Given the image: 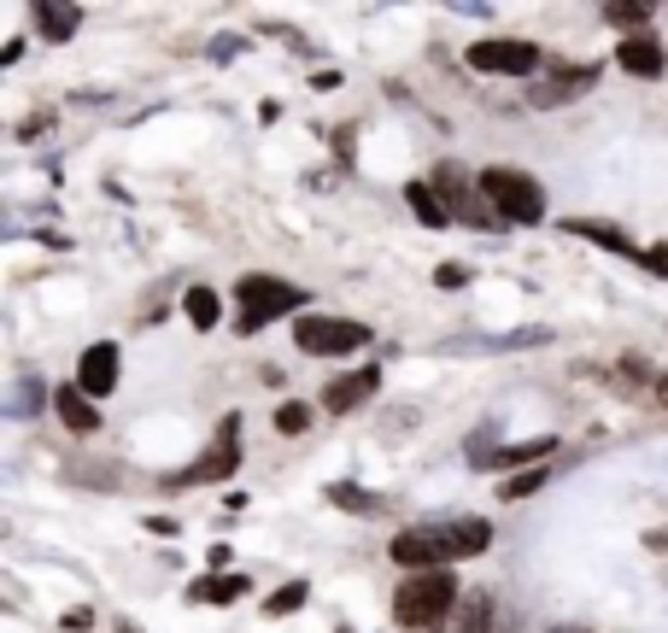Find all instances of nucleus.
<instances>
[{"label": "nucleus", "mask_w": 668, "mask_h": 633, "mask_svg": "<svg viewBox=\"0 0 668 633\" xmlns=\"http://www.w3.org/2000/svg\"><path fill=\"white\" fill-rule=\"evenodd\" d=\"M458 610V574L452 569H423L394 593V622L404 633H423V628H440L446 616Z\"/></svg>", "instance_id": "1"}, {"label": "nucleus", "mask_w": 668, "mask_h": 633, "mask_svg": "<svg viewBox=\"0 0 668 633\" xmlns=\"http://www.w3.org/2000/svg\"><path fill=\"white\" fill-rule=\"evenodd\" d=\"M305 294L282 276H241L235 282V335H258L282 311H299Z\"/></svg>", "instance_id": "2"}, {"label": "nucleus", "mask_w": 668, "mask_h": 633, "mask_svg": "<svg viewBox=\"0 0 668 633\" xmlns=\"http://www.w3.org/2000/svg\"><path fill=\"white\" fill-rule=\"evenodd\" d=\"M481 194L492 199V211H499L504 223H540L545 218V189L528 177V170H511V165H492L481 170Z\"/></svg>", "instance_id": "3"}, {"label": "nucleus", "mask_w": 668, "mask_h": 633, "mask_svg": "<svg viewBox=\"0 0 668 633\" xmlns=\"http://www.w3.org/2000/svg\"><path fill=\"white\" fill-rule=\"evenodd\" d=\"M294 347L311 358H346L370 347V323H352V316H299L294 323Z\"/></svg>", "instance_id": "4"}, {"label": "nucleus", "mask_w": 668, "mask_h": 633, "mask_svg": "<svg viewBox=\"0 0 668 633\" xmlns=\"http://www.w3.org/2000/svg\"><path fill=\"white\" fill-rule=\"evenodd\" d=\"M241 464V416H223L217 423L211 445L200 452V464H188L182 475H170V487H206V481H229Z\"/></svg>", "instance_id": "5"}, {"label": "nucleus", "mask_w": 668, "mask_h": 633, "mask_svg": "<svg viewBox=\"0 0 668 633\" xmlns=\"http://www.w3.org/2000/svg\"><path fill=\"white\" fill-rule=\"evenodd\" d=\"M470 70H481V77H528V70H540V41L487 36L470 48Z\"/></svg>", "instance_id": "6"}, {"label": "nucleus", "mask_w": 668, "mask_h": 633, "mask_svg": "<svg viewBox=\"0 0 668 633\" xmlns=\"http://www.w3.org/2000/svg\"><path fill=\"white\" fill-rule=\"evenodd\" d=\"M428 552L434 564H458V557H481L492 545V522H481V516H452V522H428Z\"/></svg>", "instance_id": "7"}, {"label": "nucleus", "mask_w": 668, "mask_h": 633, "mask_svg": "<svg viewBox=\"0 0 668 633\" xmlns=\"http://www.w3.org/2000/svg\"><path fill=\"white\" fill-rule=\"evenodd\" d=\"M434 189H440V199H446V211H452V218H470L475 229L504 223L499 211H492V199L481 194V182H470L458 165H440V170H434Z\"/></svg>", "instance_id": "8"}, {"label": "nucleus", "mask_w": 668, "mask_h": 633, "mask_svg": "<svg viewBox=\"0 0 668 633\" xmlns=\"http://www.w3.org/2000/svg\"><path fill=\"white\" fill-rule=\"evenodd\" d=\"M77 387L94 399V405L118 387V347H112V340H94V347L77 358Z\"/></svg>", "instance_id": "9"}, {"label": "nucleus", "mask_w": 668, "mask_h": 633, "mask_svg": "<svg viewBox=\"0 0 668 633\" xmlns=\"http://www.w3.org/2000/svg\"><path fill=\"white\" fill-rule=\"evenodd\" d=\"M616 65L628 70V77H645V82H657L663 70H668V53H663V41L657 36H628V41H616Z\"/></svg>", "instance_id": "10"}, {"label": "nucleus", "mask_w": 668, "mask_h": 633, "mask_svg": "<svg viewBox=\"0 0 668 633\" xmlns=\"http://www.w3.org/2000/svg\"><path fill=\"white\" fill-rule=\"evenodd\" d=\"M382 387V370H352V376H341V382H329L323 387V411L329 416H346V411H358L364 399Z\"/></svg>", "instance_id": "11"}, {"label": "nucleus", "mask_w": 668, "mask_h": 633, "mask_svg": "<svg viewBox=\"0 0 668 633\" xmlns=\"http://www.w3.org/2000/svg\"><path fill=\"white\" fill-rule=\"evenodd\" d=\"M53 411H60V423L70 428V435H94V428H100V405L82 393L77 382H70V387H53Z\"/></svg>", "instance_id": "12"}, {"label": "nucleus", "mask_w": 668, "mask_h": 633, "mask_svg": "<svg viewBox=\"0 0 668 633\" xmlns=\"http://www.w3.org/2000/svg\"><path fill=\"white\" fill-rule=\"evenodd\" d=\"M587 82H599V65H575V70H557L545 89H534V106H563V100L587 94Z\"/></svg>", "instance_id": "13"}, {"label": "nucleus", "mask_w": 668, "mask_h": 633, "mask_svg": "<svg viewBox=\"0 0 668 633\" xmlns=\"http://www.w3.org/2000/svg\"><path fill=\"white\" fill-rule=\"evenodd\" d=\"M387 557H394L399 569H411V574L440 569V564H434V552H428V534H423V528H404V534H394V545H387Z\"/></svg>", "instance_id": "14"}, {"label": "nucleus", "mask_w": 668, "mask_h": 633, "mask_svg": "<svg viewBox=\"0 0 668 633\" xmlns=\"http://www.w3.org/2000/svg\"><path fill=\"white\" fill-rule=\"evenodd\" d=\"M404 199H411V211L416 218H423V229H446L452 223V211H446V199H440V189H434V182H404Z\"/></svg>", "instance_id": "15"}, {"label": "nucleus", "mask_w": 668, "mask_h": 633, "mask_svg": "<svg viewBox=\"0 0 668 633\" xmlns=\"http://www.w3.org/2000/svg\"><path fill=\"white\" fill-rule=\"evenodd\" d=\"M246 586H253V581H246L241 569L235 574H206V581L188 586V598H194V604H235V598H246Z\"/></svg>", "instance_id": "16"}, {"label": "nucleus", "mask_w": 668, "mask_h": 633, "mask_svg": "<svg viewBox=\"0 0 668 633\" xmlns=\"http://www.w3.org/2000/svg\"><path fill=\"white\" fill-rule=\"evenodd\" d=\"M563 229H575L580 241H592V247H609V253H621V258H645V253H639L628 235H621L616 223H592V218H575V223H563Z\"/></svg>", "instance_id": "17"}, {"label": "nucleus", "mask_w": 668, "mask_h": 633, "mask_svg": "<svg viewBox=\"0 0 668 633\" xmlns=\"http://www.w3.org/2000/svg\"><path fill=\"white\" fill-rule=\"evenodd\" d=\"M557 452V435H540V440H522V445H499L487 469H516V464H534V457H551Z\"/></svg>", "instance_id": "18"}, {"label": "nucleus", "mask_w": 668, "mask_h": 633, "mask_svg": "<svg viewBox=\"0 0 668 633\" xmlns=\"http://www.w3.org/2000/svg\"><path fill=\"white\" fill-rule=\"evenodd\" d=\"M182 311H188V323L206 335V328H217V316H223V299H217L211 287H188V294H182Z\"/></svg>", "instance_id": "19"}, {"label": "nucleus", "mask_w": 668, "mask_h": 633, "mask_svg": "<svg viewBox=\"0 0 668 633\" xmlns=\"http://www.w3.org/2000/svg\"><path fill=\"white\" fill-rule=\"evenodd\" d=\"M329 505H341L352 516H382V493H364L358 481H334L329 487Z\"/></svg>", "instance_id": "20"}, {"label": "nucleus", "mask_w": 668, "mask_h": 633, "mask_svg": "<svg viewBox=\"0 0 668 633\" xmlns=\"http://www.w3.org/2000/svg\"><path fill=\"white\" fill-rule=\"evenodd\" d=\"M36 24H41L48 41H70L77 24H82V7H36Z\"/></svg>", "instance_id": "21"}, {"label": "nucleus", "mask_w": 668, "mask_h": 633, "mask_svg": "<svg viewBox=\"0 0 668 633\" xmlns=\"http://www.w3.org/2000/svg\"><path fill=\"white\" fill-rule=\"evenodd\" d=\"M270 423H275V435H305V428H311L317 416H311V405H299V399H282Z\"/></svg>", "instance_id": "22"}, {"label": "nucleus", "mask_w": 668, "mask_h": 633, "mask_svg": "<svg viewBox=\"0 0 668 633\" xmlns=\"http://www.w3.org/2000/svg\"><path fill=\"white\" fill-rule=\"evenodd\" d=\"M305 598H311V586L287 581V586H275V593L265 598V616H294V610H305Z\"/></svg>", "instance_id": "23"}, {"label": "nucleus", "mask_w": 668, "mask_h": 633, "mask_svg": "<svg viewBox=\"0 0 668 633\" xmlns=\"http://www.w3.org/2000/svg\"><path fill=\"white\" fill-rule=\"evenodd\" d=\"M604 18H609V24H621V30H633V36H645L651 7H639V0H616V7H604Z\"/></svg>", "instance_id": "24"}, {"label": "nucleus", "mask_w": 668, "mask_h": 633, "mask_svg": "<svg viewBox=\"0 0 668 633\" xmlns=\"http://www.w3.org/2000/svg\"><path fill=\"white\" fill-rule=\"evenodd\" d=\"M545 475H551V469H522V475H511V481L499 487V499H528V493H540Z\"/></svg>", "instance_id": "25"}, {"label": "nucleus", "mask_w": 668, "mask_h": 633, "mask_svg": "<svg viewBox=\"0 0 668 633\" xmlns=\"http://www.w3.org/2000/svg\"><path fill=\"white\" fill-rule=\"evenodd\" d=\"M487 622H492V604L470 598V604H463V616H458V633H487Z\"/></svg>", "instance_id": "26"}, {"label": "nucleus", "mask_w": 668, "mask_h": 633, "mask_svg": "<svg viewBox=\"0 0 668 633\" xmlns=\"http://www.w3.org/2000/svg\"><path fill=\"white\" fill-rule=\"evenodd\" d=\"M36 399H41V382H36V376H24V382H18V393H12V416H30V411H36Z\"/></svg>", "instance_id": "27"}, {"label": "nucleus", "mask_w": 668, "mask_h": 633, "mask_svg": "<svg viewBox=\"0 0 668 633\" xmlns=\"http://www.w3.org/2000/svg\"><path fill=\"white\" fill-rule=\"evenodd\" d=\"M639 264H645L651 276H663V282H668V241H657V247H645V258H639Z\"/></svg>", "instance_id": "28"}, {"label": "nucleus", "mask_w": 668, "mask_h": 633, "mask_svg": "<svg viewBox=\"0 0 668 633\" xmlns=\"http://www.w3.org/2000/svg\"><path fill=\"white\" fill-rule=\"evenodd\" d=\"M434 282H440V287H463V282H470V270H463V264H440V270H434Z\"/></svg>", "instance_id": "29"}, {"label": "nucleus", "mask_w": 668, "mask_h": 633, "mask_svg": "<svg viewBox=\"0 0 668 633\" xmlns=\"http://www.w3.org/2000/svg\"><path fill=\"white\" fill-rule=\"evenodd\" d=\"M246 41H235V36H217V48H211V60H229V53H241Z\"/></svg>", "instance_id": "30"}, {"label": "nucleus", "mask_w": 668, "mask_h": 633, "mask_svg": "<svg viewBox=\"0 0 668 633\" xmlns=\"http://www.w3.org/2000/svg\"><path fill=\"white\" fill-rule=\"evenodd\" d=\"M657 399H663V405H668V376H663V382H657Z\"/></svg>", "instance_id": "31"}, {"label": "nucleus", "mask_w": 668, "mask_h": 633, "mask_svg": "<svg viewBox=\"0 0 668 633\" xmlns=\"http://www.w3.org/2000/svg\"><path fill=\"white\" fill-rule=\"evenodd\" d=\"M118 633H136V622H118Z\"/></svg>", "instance_id": "32"}, {"label": "nucleus", "mask_w": 668, "mask_h": 633, "mask_svg": "<svg viewBox=\"0 0 668 633\" xmlns=\"http://www.w3.org/2000/svg\"><path fill=\"white\" fill-rule=\"evenodd\" d=\"M569 633H580V628H569Z\"/></svg>", "instance_id": "33"}]
</instances>
